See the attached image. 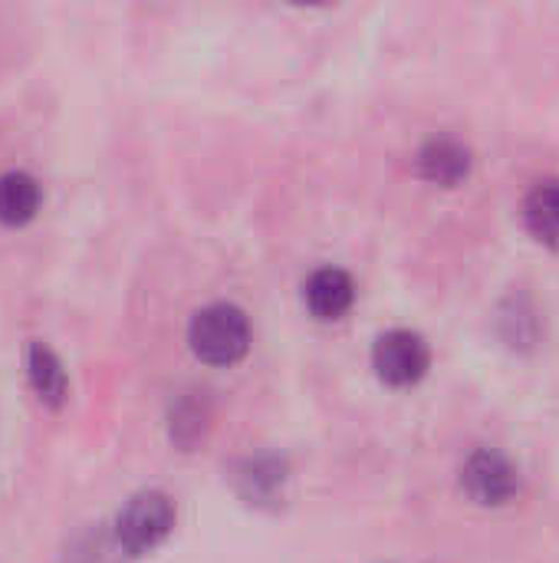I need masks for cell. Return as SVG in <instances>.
Here are the masks:
<instances>
[{
  "mask_svg": "<svg viewBox=\"0 0 559 563\" xmlns=\"http://www.w3.org/2000/svg\"><path fill=\"white\" fill-rule=\"evenodd\" d=\"M188 343L198 360L211 366H234L250 350V323L244 310L231 303H211L194 313L188 327Z\"/></svg>",
  "mask_w": 559,
  "mask_h": 563,
  "instance_id": "cell-1",
  "label": "cell"
},
{
  "mask_svg": "<svg viewBox=\"0 0 559 563\" xmlns=\"http://www.w3.org/2000/svg\"><path fill=\"white\" fill-rule=\"evenodd\" d=\"M461 488L468 492V498L481 508H501L507 501H514V495L521 492V475L517 468L494 449H481L474 452L465 468H461Z\"/></svg>",
  "mask_w": 559,
  "mask_h": 563,
  "instance_id": "cell-4",
  "label": "cell"
},
{
  "mask_svg": "<svg viewBox=\"0 0 559 563\" xmlns=\"http://www.w3.org/2000/svg\"><path fill=\"white\" fill-rule=\"evenodd\" d=\"M283 485V468L277 462H247L244 475H241V495L250 501V505H264V501H273L277 492Z\"/></svg>",
  "mask_w": 559,
  "mask_h": 563,
  "instance_id": "cell-10",
  "label": "cell"
},
{
  "mask_svg": "<svg viewBox=\"0 0 559 563\" xmlns=\"http://www.w3.org/2000/svg\"><path fill=\"white\" fill-rule=\"evenodd\" d=\"M372 366H376L379 379L389 383V386H415L428 373L432 353H428V343L418 333L389 330L372 346Z\"/></svg>",
  "mask_w": 559,
  "mask_h": 563,
  "instance_id": "cell-3",
  "label": "cell"
},
{
  "mask_svg": "<svg viewBox=\"0 0 559 563\" xmlns=\"http://www.w3.org/2000/svg\"><path fill=\"white\" fill-rule=\"evenodd\" d=\"M356 300V284L339 267H323L306 280V307L320 320H339Z\"/></svg>",
  "mask_w": 559,
  "mask_h": 563,
  "instance_id": "cell-6",
  "label": "cell"
},
{
  "mask_svg": "<svg viewBox=\"0 0 559 563\" xmlns=\"http://www.w3.org/2000/svg\"><path fill=\"white\" fill-rule=\"evenodd\" d=\"M418 172L445 188H455L471 172V152L455 139H428L418 152Z\"/></svg>",
  "mask_w": 559,
  "mask_h": 563,
  "instance_id": "cell-5",
  "label": "cell"
},
{
  "mask_svg": "<svg viewBox=\"0 0 559 563\" xmlns=\"http://www.w3.org/2000/svg\"><path fill=\"white\" fill-rule=\"evenodd\" d=\"M40 208V185L26 172H7L0 178V221L26 224Z\"/></svg>",
  "mask_w": 559,
  "mask_h": 563,
  "instance_id": "cell-8",
  "label": "cell"
},
{
  "mask_svg": "<svg viewBox=\"0 0 559 563\" xmlns=\"http://www.w3.org/2000/svg\"><path fill=\"white\" fill-rule=\"evenodd\" d=\"M175 528V505L165 492H142L135 495L119 521H115V541L128 558L152 554Z\"/></svg>",
  "mask_w": 559,
  "mask_h": 563,
  "instance_id": "cell-2",
  "label": "cell"
},
{
  "mask_svg": "<svg viewBox=\"0 0 559 563\" xmlns=\"http://www.w3.org/2000/svg\"><path fill=\"white\" fill-rule=\"evenodd\" d=\"M524 218H527V228L530 234L559 251V181H540L527 201H524Z\"/></svg>",
  "mask_w": 559,
  "mask_h": 563,
  "instance_id": "cell-7",
  "label": "cell"
},
{
  "mask_svg": "<svg viewBox=\"0 0 559 563\" xmlns=\"http://www.w3.org/2000/svg\"><path fill=\"white\" fill-rule=\"evenodd\" d=\"M26 369H30V383H33L36 396L46 406H59L66 399V369L46 346H40V343L30 346Z\"/></svg>",
  "mask_w": 559,
  "mask_h": 563,
  "instance_id": "cell-9",
  "label": "cell"
}]
</instances>
